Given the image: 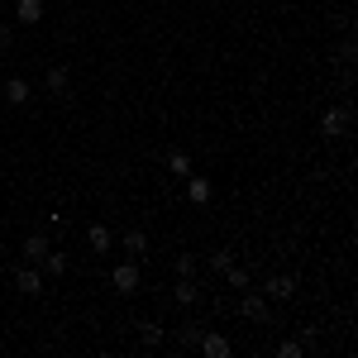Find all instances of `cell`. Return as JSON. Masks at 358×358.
<instances>
[{"mask_svg":"<svg viewBox=\"0 0 358 358\" xmlns=\"http://www.w3.org/2000/svg\"><path fill=\"white\" fill-rule=\"evenodd\" d=\"M110 287L120 292V296H134L138 287H143V277H138V263H134V258H124V263H115V273H110Z\"/></svg>","mask_w":358,"mask_h":358,"instance_id":"obj_2","label":"cell"},{"mask_svg":"<svg viewBox=\"0 0 358 358\" xmlns=\"http://www.w3.org/2000/svg\"><path fill=\"white\" fill-rule=\"evenodd\" d=\"M201 334H206V325H182V334H177V344H182V349H196V344H201Z\"/></svg>","mask_w":358,"mask_h":358,"instance_id":"obj_19","label":"cell"},{"mask_svg":"<svg viewBox=\"0 0 358 358\" xmlns=\"http://www.w3.org/2000/svg\"><path fill=\"white\" fill-rule=\"evenodd\" d=\"M48 248H53V244H48V234H29V239H24V258H29V263H38Z\"/></svg>","mask_w":358,"mask_h":358,"instance_id":"obj_17","label":"cell"},{"mask_svg":"<svg viewBox=\"0 0 358 358\" xmlns=\"http://www.w3.org/2000/svg\"><path fill=\"white\" fill-rule=\"evenodd\" d=\"M229 268H234V253H229V248H215V253H210V273L224 277Z\"/></svg>","mask_w":358,"mask_h":358,"instance_id":"obj_18","label":"cell"},{"mask_svg":"<svg viewBox=\"0 0 358 358\" xmlns=\"http://www.w3.org/2000/svg\"><path fill=\"white\" fill-rule=\"evenodd\" d=\"M334 57H339V62H344V67H354V57H358L354 38H339V48H334Z\"/></svg>","mask_w":358,"mask_h":358,"instance_id":"obj_22","label":"cell"},{"mask_svg":"<svg viewBox=\"0 0 358 358\" xmlns=\"http://www.w3.org/2000/svg\"><path fill=\"white\" fill-rule=\"evenodd\" d=\"M167 172H172L177 182H187V177H192V172H196L192 153H182V148H172V153H167Z\"/></svg>","mask_w":358,"mask_h":358,"instance_id":"obj_11","label":"cell"},{"mask_svg":"<svg viewBox=\"0 0 358 358\" xmlns=\"http://www.w3.org/2000/svg\"><path fill=\"white\" fill-rule=\"evenodd\" d=\"M115 248H124V258H143V253H148V234H143V229H129V234H120V239H115Z\"/></svg>","mask_w":358,"mask_h":358,"instance_id":"obj_7","label":"cell"},{"mask_svg":"<svg viewBox=\"0 0 358 358\" xmlns=\"http://www.w3.org/2000/svg\"><path fill=\"white\" fill-rule=\"evenodd\" d=\"M172 273L177 277H196V253H177V258H172Z\"/></svg>","mask_w":358,"mask_h":358,"instance_id":"obj_20","label":"cell"},{"mask_svg":"<svg viewBox=\"0 0 358 358\" xmlns=\"http://www.w3.org/2000/svg\"><path fill=\"white\" fill-rule=\"evenodd\" d=\"M43 86H48V91H53L57 101H62V96H67V86H72V72H67V67H48V77H43Z\"/></svg>","mask_w":358,"mask_h":358,"instance_id":"obj_13","label":"cell"},{"mask_svg":"<svg viewBox=\"0 0 358 358\" xmlns=\"http://www.w3.org/2000/svg\"><path fill=\"white\" fill-rule=\"evenodd\" d=\"M163 339H167V334H163L158 320H138V344H143V349H158Z\"/></svg>","mask_w":358,"mask_h":358,"instance_id":"obj_15","label":"cell"},{"mask_svg":"<svg viewBox=\"0 0 358 358\" xmlns=\"http://www.w3.org/2000/svg\"><path fill=\"white\" fill-rule=\"evenodd\" d=\"M86 244H91V253H96V258H106V253L115 248V234L106 229V224H91V229H86Z\"/></svg>","mask_w":358,"mask_h":358,"instance_id":"obj_9","label":"cell"},{"mask_svg":"<svg viewBox=\"0 0 358 358\" xmlns=\"http://www.w3.org/2000/svg\"><path fill=\"white\" fill-rule=\"evenodd\" d=\"M239 310H244V320H253V325H268V320H273V301H268L258 287H244V292H239Z\"/></svg>","mask_w":358,"mask_h":358,"instance_id":"obj_1","label":"cell"},{"mask_svg":"<svg viewBox=\"0 0 358 358\" xmlns=\"http://www.w3.org/2000/svg\"><path fill=\"white\" fill-rule=\"evenodd\" d=\"M29 96H34V86H29L24 77H10V82H5V101H10V106H24Z\"/></svg>","mask_w":358,"mask_h":358,"instance_id":"obj_16","label":"cell"},{"mask_svg":"<svg viewBox=\"0 0 358 358\" xmlns=\"http://www.w3.org/2000/svg\"><path fill=\"white\" fill-rule=\"evenodd\" d=\"M277 358H301V339H282L277 344Z\"/></svg>","mask_w":358,"mask_h":358,"instance_id":"obj_23","label":"cell"},{"mask_svg":"<svg viewBox=\"0 0 358 358\" xmlns=\"http://www.w3.org/2000/svg\"><path fill=\"white\" fill-rule=\"evenodd\" d=\"M0 48H15V24H0Z\"/></svg>","mask_w":358,"mask_h":358,"instance_id":"obj_24","label":"cell"},{"mask_svg":"<svg viewBox=\"0 0 358 358\" xmlns=\"http://www.w3.org/2000/svg\"><path fill=\"white\" fill-rule=\"evenodd\" d=\"M224 282H229V287H234V292H244V287H253V277H248L244 268H239V263H234V268H229V273H224Z\"/></svg>","mask_w":358,"mask_h":358,"instance_id":"obj_21","label":"cell"},{"mask_svg":"<svg viewBox=\"0 0 358 358\" xmlns=\"http://www.w3.org/2000/svg\"><path fill=\"white\" fill-rule=\"evenodd\" d=\"M349 124H354V110H349V106H330V110L320 115V134L325 138H344Z\"/></svg>","mask_w":358,"mask_h":358,"instance_id":"obj_3","label":"cell"},{"mask_svg":"<svg viewBox=\"0 0 358 358\" xmlns=\"http://www.w3.org/2000/svg\"><path fill=\"white\" fill-rule=\"evenodd\" d=\"M43 287H48V277L38 273V263H29V268H15V292H20V296H38Z\"/></svg>","mask_w":358,"mask_h":358,"instance_id":"obj_4","label":"cell"},{"mask_svg":"<svg viewBox=\"0 0 358 358\" xmlns=\"http://www.w3.org/2000/svg\"><path fill=\"white\" fill-rule=\"evenodd\" d=\"M172 301L182 306V310H192V306L201 301V282H192V277H177V287H172Z\"/></svg>","mask_w":358,"mask_h":358,"instance_id":"obj_8","label":"cell"},{"mask_svg":"<svg viewBox=\"0 0 358 358\" xmlns=\"http://www.w3.org/2000/svg\"><path fill=\"white\" fill-rule=\"evenodd\" d=\"M38 273L43 277H62L67 273V253H62V248H48V253L38 258Z\"/></svg>","mask_w":358,"mask_h":358,"instance_id":"obj_12","label":"cell"},{"mask_svg":"<svg viewBox=\"0 0 358 358\" xmlns=\"http://www.w3.org/2000/svg\"><path fill=\"white\" fill-rule=\"evenodd\" d=\"M38 20H43V0H15V24L34 29Z\"/></svg>","mask_w":358,"mask_h":358,"instance_id":"obj_10","label":"cell"},{"mask_svg":"<svg viewBox=\"0 0 358 358\" xmlns=\"http://www.w3.org/2000/svg\"><path fill=\"white\" fill-rule=\"evenodd\" d=\"M187 201H192V206H206V201H210V182H206L201 172L187 177Z\"/></svg>","mask_w":358,"mask_h":358,"instance_id":"obj_14","label":"cell"},{"mask_svg":"<svg viewBox=\"0 0 358 358\" xmlns=\"http://www.w3.org/2000/svg\"><path fill=\"white\" fill-rule=\"evenodd\" d=\"M196 349H201L206 358H229V354H234V344H229L224 334H215V330H206V334H201V344H196Z\"/></svg>","mask_w":358,"mask_h":358,"instance_id":"obj_6","label":"cell"},{"mask_svg":"<svg viewBox=\"0 0 358 358\" xmlns=\"http://www.w3.org/2000/svg\"><path fill=\"white\" fill-rule=\"evenodd\" d=\"M258 292H263L268 301H292V296H296V277H292V273H277V277H268Z\"/></svg>","mask_w":358,"mask_h":358,"instance_id":"obj_5","label":"cell"}]
</instances>
